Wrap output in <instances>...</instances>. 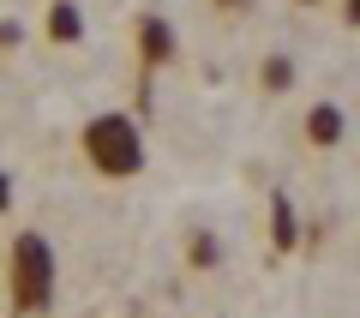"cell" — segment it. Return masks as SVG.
<instances>
[]
</instances>
